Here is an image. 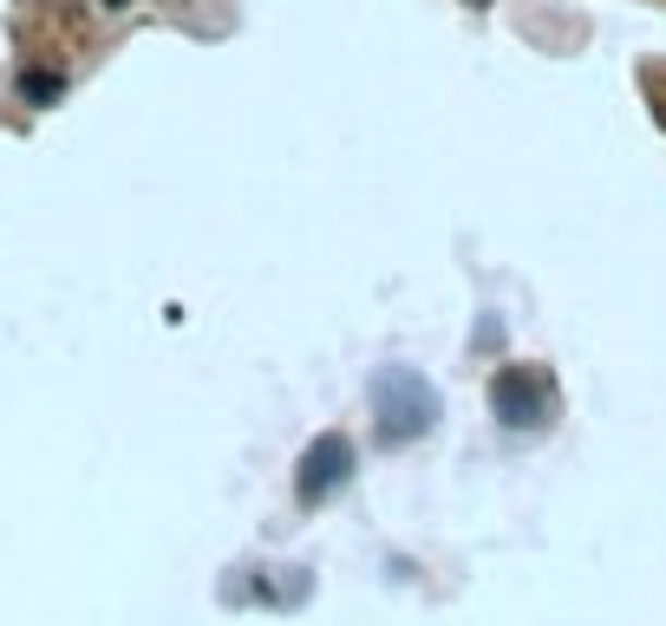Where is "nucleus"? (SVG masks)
<instances>
[{
    "label": "nucleus",
    "mask_w": 666,
    "mask_h": 626,
    "mask_svg": "<svg viewBox=\"0 0 666 626\" xmlns=\"http://www.w3.org/2000/svg\"><path fill=\"white\" fill-rule=\"evenodd\" d=\"M373 425L386 444H412L438 425V392L412 372V366H386L373 379Z\"/></svg>",
    "instance_id": "1"
},
{
    "label": "nucleus",
    "mask_w": 666,
    "mask_h": 626,
    "mask_svg": "<svg viewBox=\"0 0 666 626\" xmlns=\"http://www.w3.org/2000/svg\"><path fill=\"white\" fill-rule=\"evenodd\" d=\"M491 412L510 425V431H536L549 418V379L530 372V366H504L491 379Z\"/></svg>",
    "instance_id": "2"
},
{
    "label": "nucleus",
    "mask_w": 666,
    "mask_h": 626,
    "mask_svg": "<svg viewBox=\"0 0 666 626\" xmlns=\"http://www.w3.org/2000/svg\"><path fill=\"white\" fill-rule=\"evenodd\" d=\"M353 477V444L340 438V431H327V438H314L307 451H301V470H294V496L314 510V503H327L340 483Z\"/></svg>",
    "instance_id": "3"
},
{
    "label": "nucleus",
    "mask_w": 666,
    "mask_h": 626,
    "mask_svg": "<svg viewBox=\"0 0 666 626\" xmlns=\"http://www.w3.org/2000/svg\"><path fill=\"white\" fill-rule=\"evenodd\" d=\"M59 91H65L59 72H20V98L26 105H59Z\"/></svg>",
    "instance_id": "4"
},
{
    "label": "nucleus",
    "mask_w": 666,
    "mask_h": 626,
    "mask_svg": "<svg viewBox=\"0 0 666 626\" xmlns=\"http://www.w3.org/2000/svg\"><path fill=\"white\" fill-rule=\"evenodd\" d=\"M105 7H124V0H105Z\"/></svg>",
    "instance_id": "5"
}]
</instances>
